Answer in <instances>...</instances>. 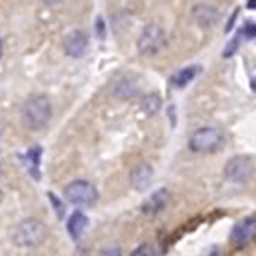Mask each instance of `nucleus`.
<instances>
[{
	"mask_svg": "<svg viewBox=\"0 0 256 256\" xmlns=\"http://www.w3.org/2000/svg\"><path fill=\"white\" fill-rule=\"evenodd\" d=\"M240 34H244L246 38H254L256 36V22H246L240 30Z\"/></svg>",
	"mask_w": 256,
	"mask_h": 256,
	"instance_id": "15",
	"label": "nucleus"
},
{
	"mask_svg": "<svg viewBox=\"0 0 256 256\" xmlns=\"http://www.w3.org/2000/svg\"><path fill=\"white\" fill-rule=\"evenodd\" d=\"M0 54H2V42H0Z\"/></svg>",
	"mask_w": 256,
	"mask_h": 256,
	"instance_id": "23",
	"label": "nucleus"
},
{
	"mask_svg": "<svg viewBox=\"0 0 256 256\" xmlns=\"http://www.w3.org/2000/svg\"><path fill=\"white\" fill-rule=\"evenodd\" d=\"M46 238V224L38 218H26L22 220L14 232H12V240L16 246H38L40 242H44Z\"/></svg>",
	"mask_w": 256,
	"mask_h": 256,
	"instance_id": "2",
	"label": "nucleus"
},
{
	"mask_svg": "<svg viewBox=\"0 0 256 256\" xmlns=\"http://www.w3.org/2000/svg\"><path fill=\"white\" fill-rule=\"evenodd\" d=\"M192 16L196 18V22L200 26H210L218 20V8L210 6V4H196L192 10Z\"/></svg>",
	"mask_w": 256,
	"mask_h": 256,
	"instance_id": "10",
	"label": "nucleus"
},
{
	"mask_svg": "<svg viewBox=\"0 0 256 256\" xmlns=\"http://www.w3.org/2000/svg\"><path fill=\"white\" fill-rule=\"evenodd\" d=\"M88 226V216L84 212H74L70 218H68V234L72 238H80L84 234Z\"/></svg>",
	"mask_w": 256,
	"mask_h": 256,
	"instance_id": "11",
	"label": "nucleus"
},
{
	"mask_svg": "<svg viewBox=\"0 0 256 256\" xmlns=\"http://www.w3.org/2000/svg\"><path fill=\"white\" fill-rule=\"evenodd\" d=\"M222 144V132L212 126H202L190 136V150L194 152H214Z\"/></svg>",
	"mask_w": 256,
	"mask_h": 256,
	"instance_id": "5",
	"label": "nucleus"
},
{
	"mask_svg": "<svg viewBox=\"0 0 256 256\" xmlns=\"http://www.w3.org/2000/svg\"><path fill=\"white\" fill-rule=\"evenodd\" d=\"M88 50V36L82 30H72L64 36V52L72 58L84 56Z\"/></svg>",
	"mask_w": 256,
	"mask_h": 256,
	"instance_id": "7",
	"label": "nucleus"
},
{
	"mask_svg": "<svg viewBox=\"0 0 256 256\" xmlns=\"http://www.w3.org/2000/svg\"><path fill=\"white\" fill-rule=\"evenodd\" d=\"M130 256H152V248H150L148 244H142V246H138Z\"/></svg>",
	"mask_w": 256,
	"mask_h": 256,
	"instance_id": "16",
	"label": "nucleus"
},
{
	"mask_svg": "<svg viewBox=\"0 0 256 256\" xmlns=\"http://www.w3.org/2000/svg\"><path fill=\"white\" fill-rule=\"evenodd\" d=\"M168 204V190H156L150 196H146V200L142 202V214L144 216H156L160 214Z\"/></svg>",
	"mask_w": 256,
	"mask_h": 256,
	"instance_id": "9",
	"label": "nucleus"
},
{
	"mask_svg": "<svg viewBox=\"0 0 256 256\" xmlns=\"http://www.w3.org/2000/svg\"><path fill=\"white\" fill-rule=\"evenodd\" d=\"M206 256H224V254H222V250H220V248H212Z\"/></svg>",
	"mask_w": 256,
	"mask_h": 256,
	"instance_id": "20",
	"label": "nucleus"
},
{
	"mask_svg": "<svg viewBox=\"0 0 256 256\" xmlns=\"http://www.w3.org/2000/svg\"><path fill=\"white\" fill-rule=\"evenodd\" d=\"M150 178H152V168H150L148 164L136 166V168L132 170V174H130V182H132V186L138 188V190L144 188V186H148Z\"/></svg>",
	"mask_w": 256,
	"mask_h": 256,
	"instance_id": "12",
	"label": "nucleus"
},
{
	"mask_svg": "<svg viewBox=\"0 0 256 256\" xmlns=\"http://www.w3.org/2000/svg\"><path fill=\"white\" fill-rule=\"evenodd\" d=\"M142 108H144V112H146L148 116L156 114L158 108H160V98H158V94H150V96H146L144 102H142Z\"/></svg>",
	"mask_w": 256,
	"mask_h": 256,
	"instance_id": "14",
	"label": "nucleus"
},
{
	"mask_svg": "<svg viewBox=\"0 0 256 256\" xmlns=\"http://www.w3.org/2000/svg\"><path fill=\"white\" fill-rule=\"evenodd\" d=\"M252 88H254V90H256V78H254V80H252Z\"/></svg>",
	"mask_w": 256,
	"mask_h": 256,
	"instance_id": "22",
	"label": "nucleus"
},
{
	"mask_svg": "<svg viewBox=\"0 0 256 256\" xmlns=\"http://www.w3.org/2000/svg\"><path fill=\"white\" fill-rule=\"evenodd\" d=\"M98 256H122V252H120L118 246H110V248H104Z\"/></svg>",
	"mask_w": 256,
	"mask_h": 256,
	"instance_id": "17",
	"label": "nucleus"
},
{
	"mask_svg": "<svg viewBox=\"0 0 256 256\" xmlns=\"http://www.w3.org/2000/svg\"><path fill=\"white\" fill-rule=\"evenodd\" d=\"M254 232H256V218H254V216H246V218L238 220L236 226H234L232 232H230V242H232V246H234V248H244V246L252 240Z\"/></svg>",
	"mask_w": 256,
	"mask_h": 256,
	"instance_id": "6",
	"label": "nucleus"
},
{
	"mask_svg": "<svg viewBox=\"0 0 256 256\" xmlns=\"http://www.w3.org/2000/svg\"><path fill=\"white\" fill-rule=\"evenodd\" d=\"M50 200H52V202H54V206H56V214H58V216H62V214H64V212H62V204L54 198V194H50Z\"/></svg>",
	"mask_w": 256,
	"mask_h": 256,
	"instance_id": "18",
	"label": "nucleus"
},
{
	"mask_svg": "<svg viewBox=\"0 0 256 256\" xmlns=\"http://www.w3.org/2000/svg\"><path fill=\"white\" fill-rule=\"evenodd\" d=\"M250 172H252V164H250L248 158H242V156L232 158V160L226 164V168H224V176H226L228 180H232V182H242V180H246V178L250 176Z\"/></svg>",
	"mask_w": 256,
	"mask_h": 256,
	"instance_id": "8",
	"label": "nucleus"
},
{
	"mask_svg": "<svg viewBox=\"0 0 256 256\" xmlns=\"http://www.w3.org/2000/svg\"><path fill=\"white\" fill-rule=\"evenodd\" d=\"M248 8H250V10H256V0H250V2H248Z\"/></svg>",
	"mask_w": 256,
	"mask_h": 256,
	"instance_id": "21",
	"label": "nucleus"
},
{
	"mask_svg": "<svg viewBox=\"0 0 256 256\" xmlns=\"http://www.w3.org/2000/svg\"><path fill=\"white\" fill-rule=\"evenodd\" d=\"M64 196L74 206H92L98 200V190L88 180H74L64 188Z\"/></svg>",
	"mask_w": 256,
	"mask_h": 256,
	"instance_id": "3",
	"label": "nucleus"
},
{
	"mask_svg": "<svg viewBox=\"0 0 256 256\" xmlns=\"http://www.w3.org/2000/svg\"><path fill=\"white\" fill-rule=\"evenodd\" d=\"M164 44H166V34H164V28L162 26H158V24H146L142 28V32L138 36V50H140V54L152 56Z\"/></svg>",
	"mask_w": 256,
	"mask_h": 256,
	"instance_id": "4",
	"label": "nucleus"
},
{
	"mask_svg": "<svg viewBox=\"0 0 256 256\" xmlns=\"http://www.w3.org/2000/svg\"><path fill=\"white\" fill-rule=\"evenodd\" d=\"M96 30H98V32H100V36L104 38V22H102V18H98V20H96Z\"/></svg>",
	"mask_w": 256,
	"mask_h": 256,
	"instance_id": "19",
	"label": "nucleus"
},
{
	"mask_svg": "<svg viewBox=\"0 0 256 256\" xmlns=\"http://www.w3.org/2000/svg\"><path fill=\"white\" fill-rule=\"evenodd\" d=\"M200 72V68L198 66H186V68H182V70H178L174 76H172V84L174 86H178V88H182V86H186L188 82H192L194 78H196V74Z\"/></svg>",
	"mask_w": 256,
	"mask_h": 256,
	"instance_id": "13",
	"label": "nucleus"
},
{
	"mask_svg": "<svg viewBox=\"0 0 256 256\" xmlns=\"http://www.w3.org/2000/svg\"><path fill=\"white\" fill-rule=\"evenodd\" d=\"M52 116V104L46 96H30L22 106V120L30 130H42Z\"/></svg>",
	"mask_w": 256,
	"mask_h": 256,
	"instance_id": "1",
	"label": "nucleus"
}]
</instances>
